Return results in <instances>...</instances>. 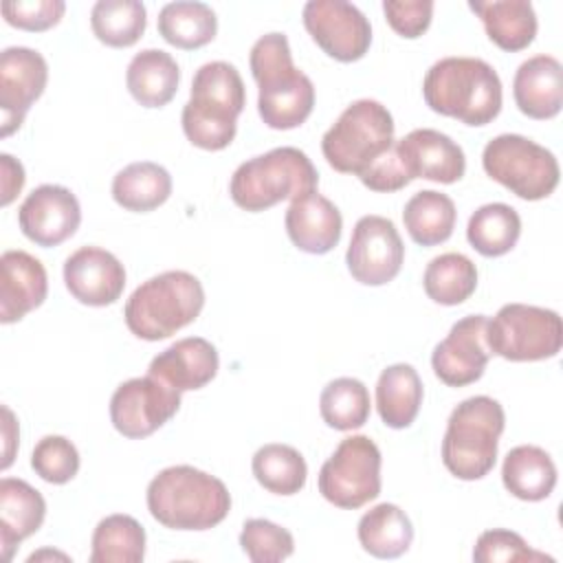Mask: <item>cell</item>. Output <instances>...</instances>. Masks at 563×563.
Listing matches in <instances>:
<instances>
[{"mask_svg": "<svg viewBox=\"0 0 563 563\" xmlns=\"http://www.w3.org/2000/svg\"><path fill=\"white\" fill-rule=\"evenodd\" d=\"M251 75L257 84V112L273 130L299 128L314 108V86L301 73L284 33H266L249 55Z\"/></svg>", "mask_w": 563, "mask_h": 563, "instance_id": "obj_1", "label": "cell"}, {"mask_svg": "<svg viewBox=\"0 0 563 563\" xmlns=\"http://www.w3.org/2000/svg\"><path fill=\"white\" fill-rule=\"evenodd\" d=\"M424 103L466 125L479 128L497 119L501 110V79L479 57H442L424 75Z\"/></svg>", "mask_w": 563, "mask_h": 563, "instance_id": "obj_2", "label": "cell"}, {"mask_svg": "<svg viewBox=\"0 0 563 563\" xmlns=\"http://www.w3.org/2000/svg\"><path fill=\"white\" fill-rule=\"evenodd\" d=\"M150 515L169 530H209L231 510L222 479L189 464L167 466L147 486Z\"/></svg>", "mask_w": 563, "mask_h": 563, "instance_id": "obj_3", "label": "cell"}, {"mask_svg": "<svg viewBox=\"0 0 563 563\" xmlns=\"http://www.w3.org/2000/svg\"><path fill=\"white\" fill-rule=\"evenodd\" d=\"M244 103V81L233 64H202L191 79L189 101L180 117L185 136L200 150H224L235 139Z\"/></svg>", "mask_w": 563, "mask_h": 563, "instance_id": "obj_4", "label": "cell"}, {"mask_svg": "<svg viewBox=\"0 0 563 563\" xmlns=\"http://www.w3.org/2000/svg\"><path fill=\"white\" fill-rule=\"evenodd\" d=\"M205 306L200 279L187 271H165L134 288L125 301L128 330L143 341H161L198 319Z\"/></svg>", "mask_w": 563, "mask_h": 563, "instance_id": "obj_5", "label": "cell"}, {"mask_svg": "<svg viewBox=\"0 0 563 563\" xmlns=\"http://www.w3.org/2000/svg\"><path fill=\"white\" fill-rule=\"evenodd\" d=\"M506 427L504 407L490 396H471L449 416L442 438V464L464 482L482 479L497 462L499 438Z\"/></svg>", "mask_w": 563, "mask_h": 563, "instance_id": "obj_6", "label": "cell"}, {"mask_svg": "<svg viewBox=\"0 0 563 563\" xmlns=\"http://www.w3.org/2000/svg\"><path fill=\"white\" fill-rule=\"evenodd\" d=\"M319 174L299 147H275L238 165L231 176V200L251 213L266 211L282 200L317 191Z\"/></svg>", "mask_w": 563, "mask_h": 563, "instance_id": "obj_7", "label": "cell"}, {"mask_svg": "<svg viewBox=\"0 0 563 563\" xmlns=\"http://www.w3.org/2000/svg\"><path fill=\"white\" fill-rule=\"evenodd\" d=\"M391 112L376 99L350 103L321 139L328 165L341 174H365L394 147Z\"/></svg>", "mask_w": 563, "mask_h": 563, "instance_id": "obj_8", "label": "cell"}, {"mask_svg": "<svg viewBox=\"0 0 563 563\" xmlns=\"http://www.w3.org/2000/svg\"><path fill=\"white\" fill-rule=\"evenodd\" d=\"M484 172L521 200L548 198L559 185L556 156L521 134H499L482 152Z\"/></svg>", "mask_w": 563, "mask_h": 563, "instance_id": "obj_9", "label": "cell"}, {"mask_svg": "<svg viewBox=\"0 0 563 563\" xmlns=\"http://www.w3.org/2000/svg\"><path fill=\"white\" fill-rule=\"evenodd\" d=\"M486 345L506 361H545L561 352L563 323L550 308L506 303L486 323Z\"/></svg>", "mask_w": 563, "mask_h": 563, "instance_id": "obj_10", "label": "cell"}, {"mask_svg": "<svg viewBox=\"0 0 563 563\" xmlns=\"http://www.w3.org/2000/svg\"><path fill=\"white\" fill-rule=\"evenodd\" d=\"M380 451L369 435H347L319 471V493L336 508L356 510L380 495Z\"/></svg>", "mask_w": 563, "mask_h": 563, "instance_id": "obj_11", "label": "cell"}, {"mask_svg": "<svg viewBox=\"0 0 563 563\" xmlns=\"http://www.w3.org/2000/svg\"><path fill=\"white\" fill-rule=\"evenodd\" d=\"M180 409V391L147 374L121 383L110 398L112 427L130 440L158 431Z\"/></svg>", "mask_w": 563, "mask_h": 563, "instance_id": "obj_12", "label": "cell"}, {"mask_svg": "<svg viewBox=\"0 0 563 563\" xmlns=\"http://www.w3.org/2000/svg\"><path fill=\"white\" fill-rule=\"evenodd\" d=\"M301 18L317 46L336 62H356L372 44V24L352 2L310 0L303 4Z\"/></svg>", "mask_w": 563, "mask_h": 563, "instance_id": "obj_13", "label": "cell"}, {"mask_svg": "<svg viewBox=\"0 0 563 563\" xmlns=\"http://www.w3.org/2000/svg\"><path fill=\"white\" fill-rule=\"evenodd\" d=\"M405 244L396 224L383 216H363L354 224L345 264L363 286L389 284L402 266Z\"/></svg>", "mask_w": 563, "mask_h": 563, "instance_id": "obj_14", "label": "cell"}, {"mask_svg": "<svg viewBox=\"0 0 563 563\" xmlns=\"http://www.w3.org/2000/svg\"><path fill=\"white\" fill-rule=\"evenodd\" d=\"M48 81V64L42 53L26 46H9L0 55V136H11L24 123L31 106Z\"/></svg>", "mask_w": 563, "mask_h": 563, "instance_id": "obj_15", "label": "cell"}, {"mask_svg": "<svg viewBox=\"0 0 563 563\" xmlns=\"http://www.w3.org/2000/svg\"><path fill=\"white\" fill-rule=\"evenodd\" d=\"M484 314H466L455 321L449 334L433 347V374L449 387H464L482 378L490 350L486 345Z\"/></svg>", "mask_w": 563, "mask_h": 563, "instance_id": "obj_16", "label": "cell"}, {"mask_svg": "<svg viewBox=\"0 0 563 563\" xmlns=\"http://www.w3.org/2000/svg\"><path fill=\"white\" fill-rule=\"evenodd\" d=\"M81 222L77 196L62 185L35 187L18 209L22 233L37 246H57L75 235Z\"/></svg>", "mask_w": 563, "mask_h": 563, "instance_id": "obj_17", "label": "cell"}, {"mask_svg": "<svg viewBox=\"0 0 563 563\" xmlns=\"http://www.w3.org/2000/svg\"><path fill=\"white\" fill-rule=\"evenodd\" d=\"M64 284L79 303L101 308L121 297L125 288V268L110 251L81 246L64 262Z\"/></svg>", "mask_w": 563, "mask_h": 563, "instance_id": "obj_18", "label": "cell"}, {"mask_svg": "<svg viewBox=\"0 0 563 563\" xmlns=\"http://www.w3.org/2000/svg\"><path fill=\"white\" fill-rule=\"evenodd\" d=\"M396 152L409 174V178H427L433 183H457L466 172L464 150L446 134L418 128L396 141Z\"/></svg>", "mask_w": 563, "mask_h": 563, "instance_id": "obj_19", "label": "cell"}, {"mask_svg": "<svg viewBox=\"0 0 563 563\" xmlns=\"http://www.w3.org/2000/svg\"><path fill=\"white\" fill-rule=\"evenodd\" d=\"M48 292L44 264L26 251H4L0 257V321L15 323L40 308Z\"/></svg>", "mask_w": 563, "mask_h": 563, "instance_id": "obj_20", "label": "cell"}, {"mask_svg": "<svg viewBox=\"0 0 563 563\" xmlns=\"http://www.w3.org/2000/svg\"><path fill=\"white\" fill-rule=\"evenodd\" d=\"M284 224L290 242L310 255L330 253L339 244L343 231L341 211L319 191L290 200Z\"/></svg>", "mask_w": 563, "mask_h": 563, "instance_id": "obj_21", "label": "cell"}, {"mask_svg": "<svg viewBox=\"0 0 563 563\" xmlns=\"http://www.w3.org/2000/svg\"><path fill=\"white\" fill-rule=\"evenodd\" d=\"M220 358L211 341L187 336L158 352L147 367V374L161 378L169 387L183 391L200 389L218 374Z\"/></svg>", "mask_w": 563, "mask_h": 563, "instance_id": "obj_22", "label": "cell"}, {"mask_svg": "<svg viewBox=\"0 0 563 563\" xmlns=\"http://www.w3.org/2000/svg\"><path fill=\"white\" fill-rule=\"evenodd\" d=\"M517 108L530 119H552L563 106V66L552 55H534L519 64L512 79Z\"/></svg>", "mask_w": 563, "mask_h": 563, "instance_id": "obj_23", "label": "cell"}, {"mask_svg": "<svg viewBox=\"0 0 563 563\" xmlns=\"http://www.w3.org/2000/svg\"><path fill=\"white\" fill-rule=\"evenodd\" d=\"M46 517V501L37 488L18 477L0 479V545L7 561L15 548L40 530Z\"/></svg>", "mask_w": 563, "mask_h": 563, "instance_id": "obj_24", "label": "cell"}, {"mask_svg": "<svg viewBox=\"0 0 563 563\" xmlns=\"http://www.w3.org/2000/svg\"><path fill=\"white\" fill-rule=\"evenodd\" d=\"M180 84V68L176 59L161 48H143L136 53L125 70V86L136 103L143 108L167 106Z\"/></svg>", "mask_w": 563, "mask_h": 563, "instance_id": "obj_25", "label": "cell"}, {"mask_svg": "<svg viewBox=\"0 0 563 563\" xmlns=\"http://www.w3.org/2000/svg\"><path fill=\"white\" fill-rule=\"evenodd\" d=\"M468 9L482 20L486 35L501 51H523L537 35V13L528 0H471Z\"/></svg>", "mask_w": 563, "mask_h": 563, "instance_id": "obj_26", "label": "cell"}, {"mask_svg": "<svg viewBox=\"0 0 563 563\" xmlns=\"http://www.w3.org/2000/svg\"><path fill=\"white\" fill-rule=\"evenodd\" d=\"M504 488L523 501H541L556 486V466L550 453L534 444L510 449L501 464Z\"/></svg>", "mask_w": 563, "mask_h": 563, "instance_id": "obj_27", "label": "cell"}, {"mask_svg": "<svg viewBox=\"0 0 563 563\" xmlns=\"http://www.w3.org/2000/svg\"><path fill=\"white\" fill-rule=\"evenodd\" d=\"M422 380L413 365L394 363L385 367L376 383V409L391 429H407L422 405Z\"/></svg>", "mask_w": 563, "mask_h": 563, "instance_id": "obj_28", "label": "cell"}, {"mask_svg": "<svg viewBox=\"0 0 563 563\" xmlns=\"http://www.w3.org/2000/svg\"><path fill=\"white\" fill-rule=\"evenodd\" d=\"M358 543L376 559H398L413 541V526L396 504H376L358 519Z\"/></svg>", "mask_w": 563, "mask_h": 563, "instance_id": "obj_29", "label": "cell"}, {"mask_svg": "<svg viewBox=\"0 0 563 563\" xmlns=\"http://www.w3.org/2000/svg\"><path fill=\"white\" fill-rule=\"evenodd\" d=\"M172 196L169 172L152 161H136L112 178V198L125 211H154Z\"/></svg>", "mask_w": 563, "mask_h": 563, "instance_id": "obj_30", "label": "cell"}, {"mask_svg": "<svg viewBox=\"0 0 563 563\" xmlns=\"http://www.w3.org/2000/svg\"><path fill=\"white\" fill-rule=\"evenodd\" d=\"M455 205L453 200L435 189H422L413 194L405 209L402 222L409 238L420 246H435L451 238L455 229Z\"/></svg>", "mask_w": 563, "mask_h": 563, "instance_id": "obj_31", "label": "cell"}, {"mask_svg": "<svg viewBox=\"0 0 563 563\" xmlns=\"http://www.w3.org/2000/svg\"><path fill=\"white\" fill-rule=\"evenodd\" d=\"M158 33L167 44L183 51H194L216 37L218 18L216 11L205 2H167L158 11Z\"/></svg>", "mask_w": 563, "mask_h": 563, "instance_id": "obj_32", "label": "cell"}, {"mask_svg": "<svg viewBox=\"0 0 563 563\" xmlns=\"http://www.w3.org/2000/svg\"><path fill=\"white\" fill-rule=\"evenodd\" d=\"M521 235V218L506 202H488L473 211L466 224L468 244L484 257H501L515 249Z\"/></svg>", "mask_w": 563, "mask_h": 563, "instance_id": "obj_33", "label": "cell"}, {"mask_svg": "<svg viewBox=\"0 0 563 563\" xmlns=\"http://www.w3.org/2000/svg\"><path fill=\"white\" fill-rule=\"evenodd\" d=\"M422 286L440 306L464 303L477 288V266L462 253H442L427 264Z\"/></svg>", "mask_w": 563, "mask_h": 563, "instance_id": "obj_34", "label": "cell"}, {"mask_svg": "<svg viewBox=\"0 0 563 563\" xmlns=\"http://www.w3.org/2000/svg\"><path fill=\"white\" fill-rule=\"evenodd\" d=\"M90 545V563H141L145 530L130 515H108L97 523Z\"/></svg>", "mask_w": 563, "mask_h": 563, "instance_id": "obj_35", "label": "cell"}, {"mask_svg": "<svg viewBox=\"0 0 563 563\" xmlns=\"http://www.w3.org/2000/svg\"><path fill=\"white\" fill-rule=\"evenodd\" d=\"M253 475L262 488L273 495H295L306 486L308 466L303 455L290 446L271 442L255 451L251 462Z\"/></svg>", "mask_w": 563, "mask_h": 563, "instance_id": "obj_36", "label": "cell"}, {"mask_svg": "<svg viewBox=\"0 0 563 563\" xmlns=\"http://www.w3.org/2000/svg\"><path fill=\"white\" fill-rule=\"evenodd\" d=\"M90 26L101 44L128 48L141 40L147 11L139 0H99L90 11Z\"/></svg>", "mask_w": 563, "mask_h": 563, "instance_id": "obj_37", "label": "cell"}, {"mask_svg": "<svg viewBox=\"0 0 563 563\" xmlns=\"http://www.w3.org/2000/svg\"><path fill=\"white\" fill-rule=\"evenodd\" d=\"M369 391L352 376H341L330 380L319 396V411L323 422L336 431H352L367 422L369 418Z\"/></svg>", "mask_w": 563, "mask_h": 563, "instance_id": "obj_38", "label": "cell"}, {"mask_svg": "<svg viewBox=\"0 0 563 563\" xmlns=\"http://www.w3.org/2000/svg\"><path fill=\"white\" fill-rule=\"evenodd\" d=\"M240 548L253 563H275L295 552V539L286 528L268 519H246L240 532Z\"/></svg>", "mask_w": 563, "mask_h": 563, "instance_id": "obj_39", "label": "cell"}, {"mask_svg": "<svg viewBox=\"0 0 563 563\" xmlns=\"http://www.w3.org/2000/svg\"><path fill=\"white\" fill-rule=\"evenodd\" d=\"M31 468L48 484H66L79 471L77 446L64 435H44L33 446Z\"/></svg>", "mask_w": 563, "mask_h": 563, "instance_id": "obj_40", "label": "cell"}, {"mask_svg": "<svg viewBox=\"0 0 563 563\" xmlns=\"http://www.w3.org/2000/svg\"><path fill=\"white\" fill-rule=\"evenodd\" d=\"M473 561L475 563H497V561L532 563V561H554V559L543 552L532 550L521 534H517L512 530H504V528H493L477 537L475 548H473Z\"/></svg>", "mask_w": 563, "mask_h": 563, "instance_id": "obj_41", "label": "cell"}, {"mask_svg": "<svg viewBox=\"0 0 563 563\" xmlns=\"http://www.w3.org/2000/svg\"><path fill=\"white\" fill-rule=\"evenodd\" d=\"M0 9L7 24L37 33L55 26L64 15L66 4L64 0H9L2 2Z\"/></svg>", "mask_w": 563, "mask_h": 563, "instance_id": "obj_42", "label": "cell"}, {"mask_svg": "<svg viewBox=\"0 0 563 563\" xmlns=\"http://www.w3.org/2000/svg\"><path fill=\"white\" fill-rule=\"evenodd\" d=\"M383 13L398 35L416 40L431 24L433 0H385Z\"/></svg>", "mask_w": 563, "mask_h": 563, "instance_id": "obj_43", "label": "cell"}, {"mask_svg": "<svg viewBox=\"0 0 563 563\" xmlns=\"http://www.w3.org/2000/svg\"><path fill=\"white\" fill-rule=\"evenodd\" d=\"M0 185H2V207L11 205L15 200V196L22 191L24 187V167L20 161H15L11 154H0Z\"/></svg>", "mask_w": 563, "mask_h": 563, "instance_id": "obj_44", "label": "cell"}, {"mask_svg": "<svg viewBox=\"0 0 563 563\" xmlns=\"http://www.w3.org/2000/svg\"><path fill=\"white\" fill-rule=\"evenodd\" d=\"M2 416H4V422H2V438H4V460H2V468H9L11 462H13V446L18 444V422L11 413L9 407H2Z\"/></svg>", "mask_w": 563, "mask_h": 563, "instance_id": "obj_45", "label": "cell"}]
</instances>
